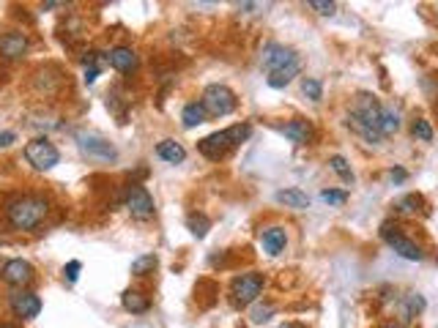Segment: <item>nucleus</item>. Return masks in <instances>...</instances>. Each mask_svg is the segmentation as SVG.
<instances>
[{
  "label": "nucleus",
  "mask_w": 438,
  "mask_h": 328,
  "mask_svg": "<svg viewBox=\"0 0 438 328\" xmlns=\"http://www.w3.org/2000/svg\"><path fill=\"white\" fill-rule=\"evenodd\" d=\"M47 213H50L47 197H41V194H19L6 206V222L19 233H31L36 227H41Z\"/></svg>",
  "instance_id": "nucleus-1"
},
{
  "label": "nucleus",
  "mask_w": 438,
  "mask_h": 328,
  "mask_svg": "<svg viewBox=\"0 0 438 328\" xmlns=\"http://www.w3.org/2000/svg\"><path fill=\"white\" fill-rule=\"evenodd\" d=\"M249 134H252V126L249 123H236V126H228L222 132H214L209 137H203L197 142V151L206 156V159H211V162H219L233 148H239Z\"/></svg>",
  "instance_id": "nucleus-2"
},
{
  "label": "nucleus",
  "mask_w": 438,
  "mask_h": 328,
  "mask_svg": "<svg viewBox=\"0 0 438 328\" xmlns=\"http://www.w3.org/2000/svg\"><path fill=\"white\" fill-rule=\"evenodd\" d=\"M200 104L206 107L209 115H214V118H225V115H230V112H236L239 99H236V93H233L228 85H222V83H211V85H206V90H203Z\"/></svg>",
  "instance_id": "nucleus-3"
},
{
  "label": "nucleus",
  "mask_w": 438,
  "mask_h": 328,
  "mask_svg": "<svg viewBox=\"0 0 438 328\" xmlns=\"http://www.w3.org/2000/svg\"><path fill=\"white\" fill-rule=\"evenodd\" d=\"M25 159H28V164H31L33 170L47 173V170H53L55 164L61 162V151H58L55 142H50L47 137H36L25 145Z\"/></svg>",
  "instance_id": "nucleus-4"
},
{
  "label": "nucleus",
  "mask_w": 438,
  "mask_h": 328,
  "mask_svg": "<svg viewBox=\"0 0 438 328\" xmlns=\"http://www.w3.org/2000/svg\"><path fill=\"white\" fill-rule=\"evenodd\" d=\"M123 208L132 213V219L137 222H148L154 213H157V206H154V197L148 194L145 186L140 184H129L126 186V194H123Z\"/></svg>",
  "instance_id": "nucleus-5"
},
{
  "label": "nucleus",
  "mask_w": 438,
  "mask_h": 328,
  "mask_svg": "<svg viewBox=\"0 0 438 328\" xmlns=\"http://www.w3.org/2000/svg\"><path fill=\"white\" fill-rule=\"evenodd\" d=\"M263 290V277L249 271V274H241V277L233 279L230 285V298H233V307H249L258 301V295Z\"/></svg>",
  "instance_id": "nucleus-6"
},
{
  "label": "nucleus",
  "mask_w": 438,
  "mask_h": 328,
  "mask_svg": "<svg viewBox=\"0 0 438 328\" xmlns=\"http://www.w3.org/2000/svg\"><path fill=\"white\" fill-rule=\"evenodd\" d=\"M296 63H301L296 50H291L285 44H266L261 52V66L266 69V74H274V71L296 66Z\"/></svg>",
  "instance_id": "nucleus-7"
},
{
  "label": "nucleus",
  "mask_w": 438,
  "mask_h": 328,
  "mask_svg": "<svg viewBox=\"0 0 438 328\" xmlns=\"http://www.w3.org/2000/svg\"><path fill=\"white\" fill-rule=\"evenodd\" d=\"M350 115L356 118L359 123H365L370 129H375V132H381V115H384V104L378 102L375 96H370V93H359L356 96V102H353V110H350Z\"/></svg>",
  "instance_id": "nucleus-8"
},
{
  "label": "nucleus",
  "mask_w": 438,
  "mask_h": 328,
  "mask_svg": "<svg viewBox=\"0 0 438 328\" xmlns=\"http://www.w3.org/2000/svg\"><path fill=\"white\" fill-rule=\"evenodd\" d=\"M0 279H3L6 285L17 287V290H25V287L36 279V268L28 263V260L11 258V260L3 263V268H0Z\"/></svg>",
  "instance_id": "nucleus-9"
},
{
  "label": "nucleus",
  "mask_w": 438,
  "mask_h": 328,
  "mask_svg": "<svg viewBox=\"0 0 438 328\" xmlns=\"http://www.w3.org/2000/svg\"><path fill=\"white\" fill-rule=\"evenodd\" d=\"M381 238L389 243V249H395V255H400L403 260L424 258L419 243H414L411 238H405L403 233H397V227H392V222H384V225H381Z\"/></svg>",
  "instance_id": "nucleus-10"
},
{
  "label": "nucleus",
  "mask_w": 438,
  "mask_h": 328,
  "mask_svg": "<svg viewBox=\"0 0 438 328\" xmlns=\"http://www.w3.org/2000/svg\"><path fill=\"white\" fill-rule=\"evenodd\" d=\"M9 310L14 312V317L19 320H33L41 312V298L33 290H17L9 295Z\"/></svg>",
  "instance_id": "nucleus-11"
},
{
  "label": "nucleus",
  "mask_w": 438,
  "mask_h": 328,
  "mask_svg": "<svg viewBox=\"0 0 438 328\" xmlns=\"http://www.w3.org/2000/svg\"><path fill=\"white\" fill-rule=\"evenodd\" d=\"M77 145H80V151L90 159H102V162H113L115 159V148L107 142L105 137H99V134H77Z\"/></svg>",
  "instance_id": "nucleus-12"
},
{
  "label": "nucleus",
  "mask_w": 438,
  "mask_h": 328,
  "mask_svg": "<svg viewBox=\"0 0 438 328\" xmlns=\"http://www.w3.org/2000/svg\"><path fill=\"white\" fill-rule=\"evenodd\" d=\"M280 134L291 139L293 145H310L316 139V126L307 121V118H293V121L282 123Z\"/></svg>",
  "instance_id": "nucleus-13"
},
{
  "label": "nucleus",
  "mask_w": 438,
  "mask_h": 328,
  "mask_svg": "<svg viewBox=\"0 0 438 328\" xmlns=\"http://www.w3.org/2000/svg\"><path fill=\"white\" fill-rule=\"evenodd\" d=\"M31 50V41L22 31H9L0 36V58L6 60H19L25 52Z\"/></svg>",
  "instance_id": "nucleus-14"
},
{
  "label": "nucleus",
  "mask_w": 438,
  "mask_h": 328,
  "mask_svg": "<svg viewBox=\"0 0 438 328\" xmlns=\"http://www.w3.org/2000/svg\"><path fill=\"white\" fill-rule=\"evenodd\" d=\"M107 66H113L118 74H132L140 66V58L132 47H113L107 52Z\"/></svg>",
  "instance_id": "nucleus-15"
},
{
  "label": "nucleus",
  "mask_w": 438,
  "mask_h": 328,
  "mask_svg": "<svg viewBox=\"0 0 438 328\" xmlns=\"http://www.w3.org/2000/svg\"><path fill=\"white\" fill-rule=\"evenodd\" d=\"M261 243H263V252H266V255H271V258L282 255L285 246H288V233H285V227H266V230H261Z\"/></svg>",
  "instance_id": "nucleus-16"
},
{
  "label": "nucleus",
  "mask_w": 438,
  "mask_h": 328,
  "mask_svg": "<svg viewBox=\"0 0 438 328\" xmlns=\"http://www.w3.org/2000/svg\"><path fill=\"white\" fill-rule=\"evenodd\" d=\"M157 156L167 164H181L187 159V148L175 139H162V142H157Z\"/></svg>",
  "instance_id": "nucleus-17"
},
{
  "label": "nucleus",
  "mask_w": 438,
  "mask_h": 328,
  "mask_svg": "<svg viewBox=\"0 0 438 328\" xmlns=\"http://www.w3.org/2000/svg\"><path fill=\"white\" fill-rule=\"evenodd\" d=\"M121 304H123V310L132 312V314H142V312L151 310V298L142 293V290H132V287L123 290Z\"/></svg>",
  "instance_id": "nucleus-18"
},
{
  "label": "nucleus",
  "mask_w": 438,
  "mask_h": 328,
  "mask_svg": "<svg viewBox=\"0 0 438 328\" xmlns=\"http://www.w3.org/2000/svg\"><path fill=\"white\" fill-rule=\"evenodd\" d=\"M277 203H282L285 208H296V211H304V208H310V197H307V191L296 189V186H291V189H280L277 191Z\"/></svg>",
  "instance_id": "nucleus-19"
},
{
  "label": "nucleus",
  "mask_w": 438,
  "mask_h": 328,
  "mask_svg": "<svg viewBox=\"0 0 438 328\" xmlns=\"http://www.w3.org/2000/svg\"><path fill=\"white\" fill-rule=\"evenodd\" d=\"M209 121V112H206V107L200 102H189L184 104V110H181V123L187 126V129H194V126H200V123Z\"/></svg>",
  "instance_id": "nucleus-20"
},
{
  "label": "nucleus",
  "mask_w": 438,
  "mask_h": 328,
  "mask_svg": "<svg viewBox=\"0 0 438 328\" xmlns=\"http://www.w3.org/2000/svg\"><path fill=\"white\" fill-rule=\"evenodd\" d=\"M298 71H301V63H296V66H288V69H282V71H274V74H268L266 77V83H268V88H285V85H291L293 83V77H298Z\"/></svg>",
  "instance_id": "nucleus-21"
},
{
  "label": "nucleus",
  "mask_w": 438,
  "mask_h": 328,
  "mask_svg": "<svg viewBox=\"0 0 438 328\" xmlns=\"http://www.w3.org/2000/svg\"><path fill=\"white\" fill-rule=\"evenodd\" d=\"M157 265H159V260L157 255H140V258H135L132 260V274L135 277H151L154 271H157Z\"/></svg>",
  "instance_id": "nucleus-22"
},
{
  "label": "nucleus",
  "mask_w": 438,
  "mask_h": 328,
  "mask_svg": "<svg viewBox=\"0 0 438 328\" xmlns=\"http://www.w3.org/2000/svg\"><path fill=\"white\" fill-rule=\"evenodd\" d=\"M422 310H424V298H422L419 293H411L403 298V307H400V314H403V320L408 323V320H414L417 314H422Z\"/></svg>",
  "instance_id": "nucleus-23"
},
{
  "label": "nucleus",
  "mask_w": 438,
  "mask_h": 328,
  "mask_svg": "<svg viewBox=\"0 0 438 328\" xmlns=\"http://www.w3.org/2000/svg\"><path fill=\"white\" fill-rule=\"evenodd\" d=\"M187 227H189V233H192L194 238H206L211 230V219L206 213H189L187 216Z\"/></svg>",
  "instance_id": "nucleus-24"
},
{
  "label": "nucleus",
  "mask_w": 438,
  "mask_h": 328,
  "mask_svg": "<svg viewBox=\"0 0 438 328\" xmlns=\"http://www.w3.org/2000/svg\"><path fill=\"white\" fill-rule=\"evenodd\" d=\"M400 129V112L392 110V107H384V115H381V134H395Z\"/></svg>",
  "instance_id": "nucleus-25"
},
{
  "label": "nucleus",
  "mask_w": 438,
  "mask_h": 328,
  "mask_svg": "<svg viewBox=\"0 0 438 328\" xmlns=\"http://www.w3.org/2000/svg\"><path fill=\"white\" fill-rule=\"evenodd\" d=\"M301 93L310 99V102H320L323 99V83L316 77H304L301 80Z\"/></svg>",
  "instance_id": "nucleus-26"
},
{
  "label": "nucleus",
  "mask_w": 438,
  "mask_h": 328,
  "mask_svg": "<svg viewBox=\"0 0 438 328\" xmlns=\"http://www.w3.org/2000/svg\"><path fill=\"white\" fill-rule=\"evenodd\" d=\"M329 167H332L334 173L340 175L345 184H353V173H350V164L345 156H332V159H329Z\"/></svg>",
  "instance_id": "nucleus-27"
},
{
  "label": "nucleus",
  "mask_w": 438,
  "mask_h": 328,
  "mask_svg": "<svg viewBox=\"0 0 438 328\" xmlns=\"http://www.w3.org/2000/svg\"><path fill=\"white\" fill-rule=\"evenodd\" d=\"M411 132H414V137L422 139V142H430L433 139V126L424 121V118H419V121H414V126H411Z\"/></svg>",
  "instance_id": "nucleus-28"
},
{
  "label": "nucleus",
  "mask_w": 438,
  "mask_h": 328,
  "mask_svg": "<svg viewBox=\"0 0 438 328\" xmlns=\"http://www.w3.org/2000/svg\"><path fill=\"white\" fill-rule=\"evenodd\" d=\"M271 317H274V307H271V304H258V307L252 310V323H255V326L268 323Z\"/></svg>",
  "instance_id": "nucleus-29"
},
{
  "label": "nucleus",
  "mask_w": 438,
  "mask_h": 328,
  "mask_svg": "<svg viewBox=\"0 0 438 328\" xmlns=\"http://www.w3.org/2000/svg\"><path fill=\"white\" fill-rule=\"evenodd\" d=\"M320 200H323V203H329V206H345V200H348V191L323 189V191H320Z\"/></svg>",
  "instance_id": "nucleus-30"
},
{
  "label": "nucleus",
  "mask_w": 438,
  "mask_h": 328,
  "mask_svg": "<svg viewBox=\"0 0 438 328\" xmlns=\"http://www.w3.org/2000/svg\"><path fill=\"white\" fill-rule=\"evenodd\" d=\"M80 271H83V263H80V260H69V263L63 265V279H66L69 285H74V282L80 279Z\"/></svg>",
  "instance_id": "nucleus-31"
},
{
  "label": "nucleus",
  "mask_w": 438,
  "mask_h": 328,
  "mask_svg": "<svg viewBox=\"0 0 438 328\" xmlns=\"http://www.w3.org/2000/svg\"><path fill=\"white\" fill-rule=\"evenodd\" d=\"M422 206H424V200H422L419 194H405L403 200L397 203V208H400V211H419Z\"/></svg>",
  "instance_id": "nucleus-32"
},
{
  "label": "nucleus",
  "mask_w": 438,
  "mask_h": 328,
  "mask_svg": "<svg viewBox=\"0 0 438 328\" xmlns=\"http://www.w3.org/2000/svg\"><path fill=\"white\" fill-rule=\"evenodd\" d=\"M310 9H316L323 17H334L337 14V3H323V0H310Z\"/></svg>",
  "instance_id": "nucleus-33"
},
{
  "label": "nucleus",
  "mask_w": 438,
  "mask_h": 328,
  "mask_svg": "<svg viewBox=\"0 0 438 328\" xmlns=\"http://www.w3.org/2000/svg\"><path fill=\"white\" fill-rule=\"evenodd\" d=\"M14 139H17V134H14V132H0V148H9Z\"/></svg>",
  "instance_id": "nucleus-34"
},
{
  "label": "nucleus",
  "mask_w": 438,
  "mask_h": 328,
  "mask_svg": "<svg viewBox=\"0 0 438 328\" xmlns=\"http://www.w3.org/2000/svg\"><path fill=\"white\" fill-rule=\"evenodd\" d=\"M389 178H392L395 184H400V181H405V170H392V173H389Z\"/></svg>",
  "instance_id": "nucleus-35"
},
{
  "label": "nucleus",
  "mask_w": 438,
  "mask_h": 328,
  "mask_svg": "<svg viewBox=\"0 0 438 328\" xmlns=\"http://www.w3.org/2000/svg\"><path fill=\"white\" fill-rule=\"evenodd\" d=\"M280 328H304V326H298V323H285V326H280Z\"/></svg>",
  "instance_id": "nucleus-36"
},
{
  "label": "nucleus",
  "mask_w": 438,
  "mask_h": 328,
  "mask_svg": "<svg viewBox=\"0 0 438 328\" xmlns=\"http://www.w3.org/2000/svg\"><path fill=\"white\" fill-rule=\"evenodd\" d=\"M381 328H403V326H397V323H386V326H381Z\"/></svg>",
  "instance_id": "nucleus-37"
},
{
  "label": "nucleus",
  "mask_w": 438,
  "mask_h": 328,
  "mask_svg": "<svg viewBox=\"0 0 438 328\" xmlns=\"http://www.w3.org/2000/svg\"><path fill=\"white\" fill-rule=\"evenodd\" d=\"M0 328H17V326H11V323H3Z\"/></svg>",
  "instance_id": "nucleus-38"
}]
</instances>
